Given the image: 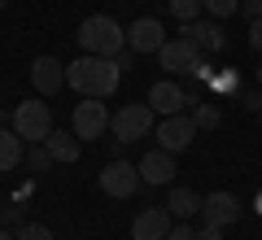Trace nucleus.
Returning a JSON list of instances; mask_svg holds the SVG:
<instances>
[{
	"label": "nucleus",
	"instance_id": "1",
	"mask_svg": "<svg viewBox=\"0 0 262 240\" xmlns=\"http://www.w3.org/2000/svg\"><path fill=\"white\" fill-rule=\"evenodd\" d=\"M122 83V70L114 57H92L83 53L79 61L66 66V88H75L79 96H96V101H105V96H114Z\"/></svg>",
	"mask_w": 262,
	"mask_h": 240
},
{
	"label": "nucleus",
	"instance_id": "2",
	"mask_svg": "<svg viewBox=\"0 0 262 240\" xmlns=\"http://www.w3.org/2000/svg\"><path fill=\"white\" fill-rule=\"evenodd\" d=\"M75 39H79V48L92 53V57H118L122 48H127V31H122L110 13H92V18H83L79 31H75Z\"/></svg>",
	"mask_w": 262,
	"mask_h": 240
},
{
	"label": "nucleus",
	"instance_id": "3",
	"mask_svg": "<svg viewBox=\"0 0 262 240\" xmlns=\"http://www.w3.org/2000/svg\"><path fill=\"white\" fill-rule=\"evenodd\" d=\"M158 114H153V105L144 101V105H122L118 114H110V131H114V140L118 144H136V140H144L153 127H158Z\"/></svg>",
	"mask_w": 262,
	"mask_h": 240
},
{
	"label": "nucleus",
	"instance_id": "4",
	"mask_svg": "<svg viewBox=\"0 0 262 240\" xmlns=\"http://www.w3.org/2000/svg\"><path fill=\"white\" fill-rule=\"evenodd\" d=\"M13 131H18L27 144H44L48 131H53V110H48L44 101H22L18 110H13Z\"/></svg>",
	"mask_w": 262,
	"mask_h": 240
},
{
	"label": "nucleus",
	"instance_id": "5",
	"mask_svg": "<svg viewBox=\"0 0 262 240\" xmlns=\"http://www.w3.org/2000/svg\"><path fill=\"white\" fill-rule=\"evenodd\" d=\"M70 131H75L79 140H101L105 131H110V110H105V105L96 101V96H83V101L75 105Z\"/></svg>",
	"mask_w": 262,
	"mask_h": 240
},
{
	"label": "nucleus",
	"instance_id": "6",
	"mask_svg": "<svg viewBox=\"0 0 262 240\" xmlns=\"http://www.w3.org/2000/svg\"><path fill=\"white\" fill-rule=\"evenodd\" d=\"M140 188H144L140 166H131V162H122V157H114L110 166L101 170V192L105 197H136Z\"/></svg>",
	"mask_w": 262,
	"mask_h": 240
},
{
	"label": "nucleus",
	"instance_id": "7",
	"mask_svg": "<svg viewBox=\"0 0 262 240\" xmlns=\"http://www.w3.org/2000/svg\"><path fill=\"white\" fill-rule=\"evenodd\" d=\"M153 136H158V148L184 153V148L192 144V136H196V122H192V114H166V118L153 127Z\"/></svg>",
	"mask_w": 262,
	"mask_h": 240
},
{
	"label": "nucleus",
	"instance_id": "8",
	"mask_svg": "<svg viewBox=\"0 0 262 240\" xmlns=\"http://www.w3.org/2000/svg\"><path fill=\"white\" fill-rule=\"evenodd\" d=\"M158 61H162V70L166 74H192L196 70V61H201V48L192 44V39H166V44L158 48Z\"/></svg>",
	"mask_w": 262,
	"mask_h": 240
},
{
	"label": "nucleus",
	"instance_id": "9",
	"mask_svg": "<svg viewBox=\"0 0 262 240\" xmlns=\"http://www.w3.org/2000/svg\"><path fill=\"white\" fill-rule=\"evenodd\" d=\"M166 44V31H162L158 18H136L127 31V48L131 53H158V48Z\"/></svg>",
	"mask_w": 262,
	"mask_h": 240
},
{
	"label": "nucleus",
	"instance_id": "10",
	"mask_svg": "<svg viewBox=\"0 0 262 240\" xmlns=\"http://www.w3.org/2000/svg\"><path fill=\"white\" fill-rule=\"evenodd\" d=\"M31 83H35L39 96H53L66 88V66L57 61V57H35L31 61Z\"/></svg>",
	"mask_w": 262,
	"mask_h": 240
},
{
	"label": "nucleus",
	"instance_id": "11",
	"mask_svg": "<svg viewBox=\"0 0 262 240\" xmlns=\"http://www.w3.org/2000/svg\"><path fill=\"white\" fill-rule=\"evenodd\" d=\"M201 219L206 223H219V227H232L236 219H241V201H236V192H210L206 201H201Z\"/></svg>",
	"mask_w": 262,
	"mask_h": 240
},
{
	"label": "nucleus",
	"instance_id": "12",
	"mask_svg": "<svg viewBox=\"0 0 262 240\" xmlns=\"http://www.w3.org/2000/svg\"><path fill=\"white\" fill-rule=\"evenodd\" d=\"M166 231H170V210L166 205L140 210L136 223H131V240H166Z\"/></svg>",
	"mask_w": 262,
	"mask_h": 240
},
{
	"label": "nucleus",
	"instance_id": "13",
	"mask_svg": "<svg viewBox=\"0 0 262 240\" xmlns=\"http://www.w3.org/2000/svg\"><path fill=\"white\" fill-rule=\"evenodd\" d=\"M149 105H153V114H184V105H188V92L179 83H170V79H162V83H153L149 88Z\"/></svg>",
	"mask_w": 262,
	"mask_h": 240
},
{
	"label": "nucleus",
	"instance_id": "14",
	"mask_svg": "<svg viewBox=\"0 0 262 240\" xmlns=\"http://www.w3.org/2000/svg\"><path fill=\"white\" fill-rule=\"evenodd\" d=\"M140 179L144 184H170L175 179V153H166V148L144 153L140 157Z\"/></svg>",
	"mask_w": 262,
	"mask_h": 240
},
{
	"label": "nucleus",
	"instance_id": "15",
	"mask_svg": "<svg viewBox=\"0 0 262 240\" xmlns=\"http://www.w3.org/2000/svg\"><path fill=\"white\" fill-rule=\"evenodd\" d=\"M179 35L192 39L196 48H210V53H219V48H227V35L219 22H179Z\"/></svg>",
	"mask_w": 262,
	"mask_h": 240
},
{
	"label": "nucleus",
	"instance_id": "16",
	"mask_svg": "<svg viewBox=\"0 0 262 240\" xmlns=\"http://www.w3.org/2000/svg\"><path fill=\"white\" fill-rule=\"evenodd\" d=\"M44 148L53 153V162H79V153H83V140L75 136V131H48V140H44Z\"/></svg>",
	"mask_w": 262,
	"mask_h": 240
},
{
	"label": "nucleus",
	"instance_id": "17",
	"mask_svg": "<svg viewBox=\"0 0 262 240\" xmlns=\"http://www.w3.org/2000/svg\"><path fill=\"white\" fill-rule=\"evenodd\" d=\"M166 210L175 214V219H192V214H201V197H196L192 188H170L166 192Z\"/></svg>",
	"mask_w": 262,
	"mask_h": 240
},
{
	"label": "nucleus",
	"instance_id": "18",
	"mask_svg": "<svg viewBox=\"0 0 262 240\" xmlns=\"http://www.w3.org/2000/svg\"><path fill=\"white\" fill-rule=\"evenodd\" d=\"M22 162V136L13 127H0V175Z\"/></svg>",
	"mask_w": 262,
	"mask_h": 240
},
{
	"label": "nucleus",
	"instance_id": "19",
	"mask_svg": "<svg viewBox=\"0 0 262 240\" xmlns=\"http://www.w3.org/2000/svg\"><path fill=\"white\" fill-rule=\"evenodd\" d=\"M192 122L196 127H219V122H223V114H219V105L214 101H196V110H192Z\"/></svg>",
	"mask_w": 262,
	"mask_h": 240
},
{
	"label": "nucleus",
	"instance_id": "20",
	"mask_svg": "<svg viewBox=\"0 0 262 240\" xmlns=\"http://www.w3.org/2000/svg\"><path fill=\"white\" fill-rule=\"evenodd\" d=\"M170 13L179 22H196L201 18V0H170Z\"/></svg>",
	"mask_w": 262,
	"mask_h": 240
},
{
	"label": "nucleus",
	"instance_id": "21",
	"mask_svg": "<svg viewBox=\"0 0 262 240\" xmlns=\"http://www.w3.org/2000/svg\"><path fill=\"white\" fill-rule=\"evenodd\" d=\"M201 9H206L210 18H232V13L241 9V0H201Z\"/></svg>",
	"mask_w": 262,
	"mask_h": 240
},
{
	"label": "nucleus",
	"instance_id": "22",
	"mask_svg": "<svg viewBox=\"0 0 262 240\" xmlns=\"http://www.w3.org/2000/svg\"><path fill=\"white\" fill-rule=\"evenodd\" d=\"M27 166L35 170V175H44V170L53 166V153H48L44 144H35V148H31V153H27Z\"/></svg>",
	"mask_w": 262,
	"mask_h": 240
},
{
	"label": "nucleus",
	"instance_id": "23",
	"mask_svg": "<svg viewBox=\"0 0 262 240\" xmlns=\"http://www.w3.org/2000/svg\"><path fill=\"white\" fill-rule=\"evenodd\" d=\"M13 240H53V231H48L44 223H22V227H18V236H13Z\"/></svg>",
	"mask_w": 262,
	"mask_h": 240
},
{
	"label": "nucleus",
	"instance_id": "24",
	"mask_svg": "<svg viewBox=\"0 0 262 240\" xmlns=\"http://www.w3.org/2000/svg\"><path fill=\"white\" fill-rule=\"evenodd\" d=\"M210 88H214V92H241V79H236V70H223V74L210 79Z\"/></svg>",
	"mask_w": 262,
	"mask_h": 240
},
{
	"label": "nucleus",
	"instance_id": "25",
	"mask_svg": "<svg viewBox=\"0 0 262 240\" xmlns=\"http://www.w3.org/2000/svg\"><path fill=\"white\" fill-rule=\"evenodd\" d=\"M196 240H223V227H219V223H206V219H201V231H196Z\"/></svg>",
	"mask_w": 262,
	"mask_h": 240
},
{
	"label": "nucleus",
	"instance_id": "26",
	"mask_svg": "<svg viewBox=\"0 0 262 240\" xmlns=\"http://www.w3.org/2000/svg\"><path fill=\"white\" fill-rule=\"evenodd\" d=\"M241 13L249 22H262V0H241Z\"/></svg>",
	"mask_w": 262,
	"mask_h": 240
},
{
	"label": "nucleus",
	"instance_id": "27",
	"mask_svg": "<svg viewBox=\"0 0 262 240\" xmlns=\"http://www.w3.org/2000/svg\"><path fill=\"white\" fill-rule=\"evenodd\" d=\"M166 240H196V231L188 227V223H179V227H170V231H166Z\"/></svg>",
	"mask_w": 262,
	"mask_h": 240
},
{
	"label": "nucleus",
	"instance_id": "28",
	"mask_svg": "<svg viewBox=\"0 0 262 240\" xmlns=\"http://www.w3.org/2000/svg\"><path fill=\"white\" fill-rule=\"evenodd\" d=\"M22 214H18V205H0V227H9V223H18Z\"/></svg>",
	"mask_w": 262,
	"mask_h": 240
},
{
	"label": "nucleus",
	"instance_id": "29",
	"mask_svg": "<svg viewBox=\"0 0 262 240\" xmlns=\"http://www.w3.org/2000/svg\"><path fill=\"white\" fill-rule=\"evenodd\" d=\"M249 44L262 53V22H249Z\"/></svg>",
	"mask_w": 262,
	"mask_h": 240
},
{
	"label": "nucleus",
	"instance_id": "30",
	"mask_svg": "<svg viewBox=\"0 0 262 240\" xmlns=\"http://www.w3.org/2000/svg\"><path fill=\"white\" fill-rule=\"evenodd\" d=\"M241 101H245V110H262V92H245Z\"/></svg>",
	"mask_w": 262,
	"mask_h": 240
},
{
	"label": "nucleus",
	"instance_id": "31",
	"mask_svg": "<svg viewBox=\"0 0 262 240\" xmlns=\"http://www.w3.org/2000/svg\"><path fill=\"white\" fill-rule=\"evenodd\" d=\"M0 240H13V236H9V231H5V227H0Z\"/></svg>",
	"mask_w": 262,
	"mask_h": 240
},
{
	"label": "nucleus",
	"instance_id": "32",
	"mask_svg": "<svg viewBox=\"0 0 262 240\" xmlns=\"http://www.w3.org/2000/svg\"><path fill=\"white\" fill-rule=\"evenodd\" d=\"M258 214H262V192H258Z\"/></svg>",
	"mask_w": 262,
	"mask_h": 240
},
{
	"label": "nucleus",
	"instance_id": "33",
	"mask_svg": "<svg viewBox=\"0 0 262 240\" xmlns=\"http://www.w3.org/2000/svg\"><path fill=\"white\" fill-rule=\"evenodd\" d=\"M258 83H262V66H258Z\"/></svg>",
	"mask_w": 262,
	"mask_h": 240
},
{
	"label": "nucleus",
	"instance_id": "34",
	"mask_svg": "<svg viewBox=\"0 0 262 240\" xmlns=\"http://www.w3.org/2000/svg\"><path fill=\"white\" fill-rule=\"evenodd\" d=\"M0 122H5V114H0Z\"/></svg>",
	"mask_w": 262,
	"mask_h": 240
},
{
	"label": "nucleus",
	"instance_id": "35",
	"mask_svg": "<svg viewBox=\"0 0 262 240\" xmlns=\"http://www.w3.org/2000/svg\"><path fill=\"white\" fill-rule=\"evenodd\" d=\"M258 114H262V110H258Z\"/></svg>",
	"mask_w": 262,
	"mask_h": 240
}]
</instances>
